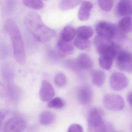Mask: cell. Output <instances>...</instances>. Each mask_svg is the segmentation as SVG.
<instances>
[{"mask_svg":"<svg viewBox=\"0 0 132 132\" xmlns=\"http://www.w3.org/2000/svg\"><path fill=\"white\" fill-rule=\"evenodd\" d=\"M24 23L28 30L40 42L48 41L55 36V31L44 25L38 14L29 13L25 19Z\"/></svg>","mask_w":132,"mask_h":132,"instance_id":"1","label":"cell"},{"mask_svg":"<svg viewBox=\"0 0 132 132\" xmlns=\"http://www.w3.org/2000/svg\"><path fill=\"white\" fill-rule=\"evenodd\" d=\"M5 32L11 36L15 59L21 65L26 62V55L21 35L15 22L11 19L5 22Z\"/></svg>","mask_w":132,"mask_h":132,"instance_id":"2","label":"cell"},{"mask_svg":"<svg viewBox=\"0 0 132 132\" xmlns=\"http://www.w3.org/2000/svg\"><path fill=\"white\" fill-rule=\"evenodd\" d=\"M88 127L89 132H112L114 127L111 124L105 122L103 112L97 108L91 109L88 115Z\"/></svg>","mask_w":132,"mask_h":132,"instance_id":"3","label":"cell"},{"mask_svg":"<svg viewBox=\"0 0 132 132\" xmlns=\"http://www.w3.org/2000/svg\"><path fill=\"white\" fill-rule=\"evenodd\" d=\"M94 43L100 56L108 57L114 59L119 52V47L111 40L96 36Z\"/></svg>","mask_w":132,"mask_h":132,"instance_id":"4","label":"cell"},{"mask_svg":"<svg viewBox=\"0 0 132 132\" xmlns=\"http://www.w3.org/2000/svg\"><path fill=\"white\" fill-rule=\"evenodd\" d=\"M103 104L108 110L118 111L122 110L125 106L123 98L118 95L108 94L104 97Z\"/></svg>","mask_w":132,"mask_h":132,"instance_id":"5","label":"cell"},{"mask_svg":"<svg viewBox=\"0 0 132 132\" xmlns=\"http://www.w3.org/2000/svg\"><path fill=\"white\" fill-rule=\"evenodd\" d=\"M95 31L98 35L112 40L117 34V28L112 23L105 21H101L95 26Z\"/></svg>","mask_w":132,"mask_h":132,"instance_id":"6","label":"cell"},{"mask_svg":"<svg viewBox=\"0 0 132 132\" xmlns=\"http://www.w3.org/2000/svg\"><path fill=\"white\" fill-rule=\"evenodd\" d=\"M116 65L122 71L132 73V53L128 51H120L116 57Z\"/></svg>","mask_w":132,"mask_h":132,"instance_id":"7","label":"cell"},{"mask_svg":"<svg viewBox=\"0 0 132 132\" xmlns=\"http://www.w3.org/2000/svg\"><path fill=\"white\" fill-rule=\"evenodd\" d=\"M129 84L128 77L122 73L115 72L113 73L110 79V85L112 90L120 91L126 88Z\"/></svg>","mask_w":132,"mask_h":132,"instance_id":"8","label":"cell"},{"mask_svg":"<svg viewBox=\"0 0 132 132\" xmlns=\"http://www.w3.org/2000/svg\"><path fill=\"white\" fill-rule=\"evenodd\" d=\"M27 126L26 121L22 117H14L8 120L5 126V131L17 132L23 131Z\"/></svg>","mask_w":132,"mask_h":132,"instance_id":"9","label":"cell"},{"mask_svg":"<svg viewBox=\"0 0 132 132\" xmlns=\"http://www.w3.org/2000/svg\"><path fill=\"white\" fill-rule=\"evenodd\" d=\"M55 95V90L52 85L48 81L43 80L39 90L41 100L44 102H48L52 99Z\"/></svg>","mask_w":132,"mask_h":132,"instance_id":"10","label":"cell"},{"mask_svg":"<svg viewBox=\"0 0 132 132\" xmlns=\"http://www.w3.org/2000/svg\"><path fill=\"white\" fill-rule=\"evenodd\" d=\"M77 97L79 103L83 105L90 104L93 99V93L91 88L88 86L79 88L77 91Z\"/></svg>","mask_w":132,"mask_h":132,"instance_id":"11","label":"cell"},{"mask_svg":"<svg viewBox=\"0 0 132 132\" xmlns=\"http://www.w3.org/2000/svg\"><path fill=\"white\" fill-rule=\"evenodd\" d=\"M57 49L59 55L62 57L72 54L74 50L71 42H66L60 38L57 42Z\"/></svg>","mask_w":132,"mask_h":132,"instance_id":"12","label":"cell"},{"mask_svg":"<svg viewBox=\"0 0 132 132\" xmlns=\"http://www.w3.org/2000/svg\"><path fill=\"white\" fill-rule=\"evenodd\" d=\"M93 7V4L90 2L87 1L82 2L78 11V18L79 20L82 21L88 20Z\"/></svg>","mask_w":132,"mask_h":132,"instance_id":"13","label":"cell"},{"mask_svg":"<svg viewBox=\"0 0 132 132\" xmlns=\"http://www.w3.org/2000/svg\"><path fill=\"white\" fill-rule=\"evenodd\" d=\"M117 11L122 16L132 15V0H121L117 5Z\"/></svg>","mask_w":132,"mask_h":132,"instance_id":"14","label":"cell"},{"mask_svg":"<svg viewBox=\"0 0 132 132\" xmlns=\"http://www.w3.org/2000/svg\"><path fill=\"white\" fill-rule=\"evenodd\" d=\"M81 69H89L93 67V63L91 58L85 53H81L78 56L77 60Z\"/></svg>","mask_w":132,"mask_h":132,"instance_id":"15","label":"cell"},{"mask_svg":"<svg viewBox=\"0 0 132 132\" xmlns=\"http://www.w3.org/2000/svg\"><path fill=\"white\" fill-rule=\"evenodd\" d=\"M76 34V31L71 26H66L61 32L60 38L63 41L71 42L74 39Z\"/></svg>","mask_w":132,"mask_h":132,"instance_id":"16","label":"cell"},{"mask_svg":"<svg viewBox=\"0 0 132 132\" xmlns=\"http://www.w3.org/2000/svg\"><path fill=\"white\" fill-rule=\"evenodd\" d=\"M105 77V73L101 70L94 71L92 74V83L97 87H101L103 85Z\"/></svg>","mask_w":132,"mask_h":132,"instance_id":"17","label":"cell"},{"mask_svg":"<svg viewBox=\"0 0 132 132\" xmlns=\"http://www.w3.org/2000/svg\"><path fill=\"white\" fill-rule=\"evenodd\" d=\"M119 28L126 33L130 32L132 30V19L129 16H125L118 23Z\"/></svg>","mask_w":132,"mask_h":132,"instance_id":"18","label":"cell"},{"mask_svg":"<svg viewBox=\"0 0 132 132\" xmlns=\"http://www.w3.org/2000/svg\"><path fill=\"white\" fill-rule=\"evenodd\" d=\"M83 0H62L59 5L60 9L63 11L75 8L82 2Z\"/></svg>","mask_w":132,"mask_h":132,"instance_id":"19","label":"cell"},{"mask_svg":"<svg viewBox=\"0 0 132 132\" xmlns=\"http://www.w3.org/2000/svg\"><path fill=\"white\" fill-rule=\"evenodd\" d=\"M76 34L77 36L89 39L93 36L94 32L91 27L87 26H82L77 28Z\"/></svg>","mask_w":132,"mask_h":132,"instance_id":"20","label":"cell"},{"mask_svg":"<svg viewBox=\"0 0 132 132\" xmlns=\"http://www.w3.org/2000/svg\"><path fill=\"white\" fill-rule=\"evenodd\" d=\"M55 119V114L51 112L45 111L41 114L39 118L40 123L43 125H49L52 124Z\"/></svg>","mask_w":132,"mask_h":132,"instance_id":"21","label":"cell"},{"mask_svg":"<svg viewBox=\"0 0 132 132\" xmlns=\"http://www.w3.org/2000/svg\"><path fill=\"white\" fill-rule=\"evenodd\" d=\"M75 46L80 50H84L90 47V43L89 39L77 36L74 42Z\"/></svg>","mask_w":132,"mask_h":132,"instance_id":"22","label":"cell"},{"mask_svg":"<svg viewBox=\"0 0 132 132\" xmlns=\"http://www.w3.org/2000/svg\"><path fill=\"white\" fill-rule=\"evenodd\" d=\"M114 59L111 57L100 56L99 58V65L104 69L109 70L112 67Z\"/></svg>","mask_w":132,"mask_h":132,"instance_id":"23","label":"cell"},{"mask_svg":"<svg viewBox=\"0 0 132 132\" xmlns=\"http://www.w3.org/2000/svg\"><path fill=\"white\" fill-rule=\"evenodd\" d=\"M23 3L28 7L35 10H40L44 6L42 0H23Z\"/></svg>","mask_w":132,"mask_h":132,"instance_id":"24","label":"cell"},{"mask_svg":"<svg viewBox=\"0 0 132 132\" xmlns=\"http://www.w3.org/2000/svg\"><path fill=\"white\" fill-rule=\"evenodd\" d=\"M65 102L59 97H56L49 101L48 106L50 108L60 109L65 106Z\"/></svg>","mask_w":132,"mask_h":132,"instance_id":"25","label":"cell"},{"mask_svg":"<svg viewBox=\"0 0 132 132\" xmlns=\"http://www.w3.org/2000/svg\"><path fill=\"white\" fill-rule=\"evenodd\" d=\"M114 0H98L99 7L103 11L109 12L113 6Z\"/></svg>","mask_w":132,"mask_h":132,"instance_id":"26","label":"cell"},{"mask_svg":"<svg viewBox=\"0 0 132 132\" xmlns=\"http://www.w3.org/2000/svg\"><path fill=\"white\" fill-rule=\"evenodd\" d=\"M54 82L56 85L59 87H64L67 83L65 75L62 73L57 74L54 78Z\"/></svg>","mask_w":132,"mask_h":132,"instance_id":"27","label":"cell"},{"mask_svg":"<svg viewBox=\"0 0 132 132\" xmlns=\"http://www.w3.org/2000/svg\"><path fill=\"white\" fill-rule=\"evenodd\" d=\"M65 65L67 68L75 71H78L81 69L78 66L77 61H75L73 60H67L65 63Z\"/></svg>","mask_w":132,"mask_h":132,"instance_id":"28","label":"cell"},{"mask_svg":"<svg viewBox=\"0 0 132 132\" xmlns=\"http://www.w3.org/2000/svg\"><path fill=\"white\" fill-rule=\"evenodd\" d=\"M68 132H83V128L80 125L77 124H73L71 125L68 129Z\"/></svg>","mask_w":132,"mask_h":132,"instance_id":"29","label":"cell"},{"mask_svg":"<svg viewBox=\"0 0 132 132\" xmlns=\"http://www.w3.org/2000/svg\"><path fill=\"white\" fill-rule=\"evenodd\" d=\"M127 101L128 103L132 107V92H130L127 95Z\"/></svg>","mask_w":132,"mask_h":132,"instance_id":"30","label":"cell"},{"mask_svg":"<svg viewBox=\"0 0 132 132\" xmlns=\"http://www.w3.org/2000/svg\"><path fill=\"white\" fill-rule=\"evenodd\" d=\"M5 118V114L4 112L0 111V127L2 124L4 119Z\"/></svg>","mask_w":132,"mask_h":132,"instance_id":"31","label":"cell"},{"mask_svg":"<svg viewBox=\"0 0 132 132\" xmlns=\"http://www.w3.org/2000/svg\"><path fill=\"white\" fill-rule=\"evenodd\" d=\"M131 130H132V123L131 125Z\"/></svg>","mask_w":132,"mask_h":132,"instance_id":"32","label":"cell"},{"mask_svg":"<svg viewBox=\"0 0 132 132\" xmlns=\"http://www.w3.org/2000/svg\"><path fill=\"white\" fill-rule=\"evenodd\" d=\"M44 1H48V0H44Z\"/></svg>","mask_w":132,"mask_h":132,"instance_id":"33","label":"cell"}]
</instances>
